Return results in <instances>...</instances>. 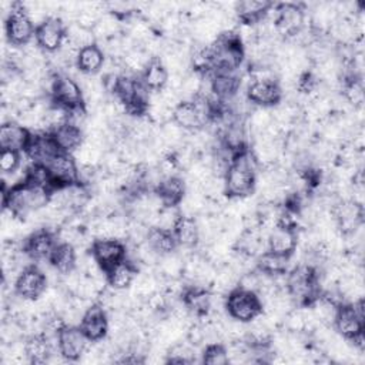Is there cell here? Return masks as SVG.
Returning <instances> with one entry per match:
<instances>
[{"mask_svg":"<svg viewBox=\"0 0 365 365\" xmlns=\"http://www.w3.org/2000/svg\"><path fill=\"white\" fill-rule=\"evenodd\" d=\"M26 155L31 160V164L47 165L58 153H61L50 131L31 133L30 141L24 150Z\"/></svg>","mask_w":365,"mask_h":365,"instance_id":"17","label":"cell"},{"mask_svg":"<svg viewBox=\"0 0 365 365\" xmlns=\"http://www.w3.org/2000/svg\"><path fill=\"white\" fill-rule=\"evenodd\" d=\"M272 108L257 107L248 115V127L255 135L262 134L272 123Z\"/></svg>","mask_w":365,"mask_h":365,"instance_id":"38","label":"cell"},{"mask_svg":"<svg viewBox=\"0 0 365 365\" xmlns=\"http://www.w3.org/2000/svg\"><path fill=\"white\" fill-rule=\"evenodd\" d=\"M225 312L230 318L250 322L262 312V302L257 292L237 287L225 297Z\"/></svg>","mask_w":365,"mask_h":365,"instance_id":"4","label":"cell"},{"mask_svg":"<svg viewBox=\"0 0 365 365\" xmlns=\"http://www.w3.org/2000/svg\"><path fill=\"white\" fill-rule=\"evenodd\" d=\"M90 252L104 272L127 258V247L121 240H93Z\"/></svg>","mask_w":365,"mask_h":365,"instance_id":"13","label":"cell"},{"mask_svg":"<svg viewBox=\"0 0 365 365\" xmlns=\"http://www.w3.org/2000/svg\"><path fill=\"white\" fill-rule=\"evenodd\" d=\"M57 234L48 228H40L31 232L24 244L23 252L33 261H48L54 247L57 245Z\"/></svg>","mask_w":365,"mask_h":365,"instance_id":"15","label":"cell"},{"mask_svg":"<svg viewBox=\"0 0 365 365\" xmlns=\"http://www.w3.org/2000/svg\"><path fill=\"white\" fill-rule=\"evenodd\" d=\"M50 98L53 104L61 106L67 110H73L84 106V94L80 83L70 74H54Z\"/></svg>","mask_w":365,"mask_h":365,"instance_id":"8","label":"cell"},{"mask_svg":"<svg viewBox=\"0 0 365 365\" xmlns=\"http://www.w3.org/2000/svg\"><path fill=\"white\" fill-rule=\"evenodd\" d=\"M137 274H138L137 265L133 261L125 258L124 261L114 265L111 269L106 272L107 285L113 289H128L134 282Z\"/></svg>","mask_w":365,"mask_h":365,"instance_id":"25","label":"cell"},{"mask_svg":"<svg viewBox=\"0 0 365 365\" xmlns=\"http://www.w3.org/2000/svg\"><path fill=\"white\" fill-rule=\"evenodd\" d=\"M257 167L258 164L251 150L244 148L234 153L224 175L225 195L228 198L251 195L255 191Z\"/></svg>","mask_w":365,"mask_h":365,"instance_id":"1","label":"cell"},{"mask_svg":"<svg viewBox=\"0 0 365 365\" xmlns=\"http://www.w3.org/2000/svg\"><path fill=\"white\" fill-rule=\"evenodd\" d=\"M297 247H298V230L295 228L277 225L267 235V248L269 251L285 254V255H294Z\"/></svg>","mask_w":365,"mask_h":365,"instance_id":"19","label":"cell"},{"mask_svg":"<svg viewBox=\"0 0 365 365\" xmlns=\"http://www.w3.org/2000/svg\"><path fill=\"white\" fill-rule=\"evenodd\" d=\"M66 23L60 17L51 16L36 27L34 40L46 53H54L61 47L66 38Z\"/></svg>","mask_w":365,"mask_h":365,"instance_id":"14","label":"cell"},{"mask_svg":"<svg viewBox=\"0 0 365 365\" xmlns=\"http://www.w3.org/2000/svg\"><path fill=\"white\" fill-rule=\"evenodd\" d=\"M195 348L184 338L167 349V362L191 364L195 361Z\"/></svg>","mask_w":365,"mask_h":365,"instance_id":"37","label":"cell"},{"mask_svg":"<svg viewBox=\"0 0 365 365\" xmlns=\"http://www.w3.org/2000/svg\"><path fill=\"white\" fill-rule=\"evenodd\" d=\"M154 192L160 197L164 205L177 207L187 192V182L180 175L167 177L157 184Z\"/></svg>","mask_w":365,"mask_h":365,"instance_id":"21","label":"cell"},{"mask_svg":"<svg viewBox=\"0 0 365 365\" xmlns=\"http://www.w3.org/2000/svg\"><path fill=\"white\" fill-rule=\"evenodd\" d=\"M245 97L257 107L274 108L282 101L284 93L278 80H252L247 86Z\"/></svg>","mask_w":365,"mask_h":365,"instance_id":"10","label":"cell"},{"mask_svg":"<svg viewBox=\"0 0 365 365\" xmlns=\"http://www.w3.org/2000/svg\"><path fill=\"white\" fill-rule=\"evenodd\" d=\"M66 37H67L76 47H78L80 50H81L83 47H87V46H91V44L97 43L93 30L84 29V27H81V26H78V24H76V23H70V24L67 26Z\"/></svg>","mask_w":365,"mask_h":365,"instance_id":"39","label":"cell"},{"mask_svg":"<svg viewBox=\"0 0 365 365\" xmlns=\"http://www.w3.org/2000/svg\"><path fill=\"white\" fill-rule=\"evenodd\" d=\"M61 153L73 154L84 143V131L81 127L66 123L58 128L50 131Z\"/></svg>","mask_w":365,"mask_h":365,"instance_id":"23","label":"cell"},{"mask_svg":"<svg viewBox=\"0 0 365 365\" xmlns=\"http://www.w3.org/2000/svg\"><path fill=\"white\" fill-rule=\"evenodd\" d=\"M274 17H265L272 21L278 37L291 40L305 27V11L299 4L284 3L274 6Z\"/></svg>","mask_w":365,"mask_h":365,"instance_id":"5","label":"cell"},{"mask_svg":"<svg viewBox=\"0 0 365 365\" xmlns=\"http://www.w3.org/2000/svg\"><path fill=\"white\" fill-rule=\"evenodd\" d=\"M173 232L175 235L178 247L194 250L200 244V232L195 217L181 214L178 221L175 222Z\"/></svg>","mask_w":365,"mask_h":365,"instance_id":"27","label":"cell"},{"mask_svg":"<svg viewBox=\"0 0 365 365\" xmlns=\"http://www.w3.org/2000/svg\"><path fill=\"white\" fill-rule=\"evenodd\" d=\"M287 274L285 289L297 305H309L321 295V278L315 267L299 264Z\"/></svg>","mask_w":365,"mask_h":365,"instance_id":"3","label":"cell"},{"mask_svg":"<svg viewBox=\"0 0 365 365\" xmlns=\"http://www.w3.org/2000/svg\"><path fill=\"white\" fill-rule=\"evenodd\" d=\"M78 327L88 341H101L107 338L108 334V314L101 304L94 302L81 317Z\"/></svg>","mask_w":365,"mask_h":365,"instance_id":"16","label":"cell"},{"mask_svg":"<svg viewBox=\"0 0 365 365\" xmlns=\"http://www.w3.org/2000/svg\"><path fill=\"white\" fill-rule=\"evenodd\" d=\"M151 58H154V57H151L141 46H135L123 56L121 63H123V67L125 71L143 74V71L145 70V67L148 66Z\"/></svg>","mask_w":365,"mask_h":365,"instance_id":"34","label":"cell"},{"mask_svg":"<svg viewBox=\"0 0 365 365\" xmlns=\"http://www.w3.org/2000/svg\"><path fill=\"white\" fill-rule=\"evenodd\" d=\"M106 54L98 43L83 47L77 56V70L83 74H98L104 66Z\"/></svg>","mask_w":365,"mask_h":365,"instance_id":"28","label":"cell"},{"mask_svg":"<svg viewBox=\"0 0 365 365\" xmlns=\"http://www.w3.org/2000/svg\"><path fill=\"white\" fill-rule=\"evenodd\" d=\"M57 349L66 361H78L90 344L78 325H64L56 335Z\"/></svg>","mask_w":365,"mask_h":365,"instance_id":"11","label":"cell"},{"mask_svg":"<svg viewBox=\"0 0 365 365\" xmlns=\"http://www.w3.org/2000/svg\"><path fill=\"white\" fill-rule=\"evenodd\" d=\"M291 257L292 255L278 254V252L265 250L259 255L255 257V268L259 272L271 275V277L285 275L288 272Z\"/></svg>","mask_w":365,"mask_h":365,"instance_id":"22","label":"cell"},{"mask_svg":"<svg viewBox=\"0 0 365 365\" xmlns=\"http://www.w3.org/2000/svg\"><path fill=\"white\" fill-rule=\"evenodd\" d=\"M271 7H272L271 1H252V0L238 1L235 3L237 21L242 24L255 26L267 17Z\"/></svg>","mask_w":365,"mask_h":365,"instance_id":"26","label":"cell"},{"mask_svg":"<svg viewBox=\"0 0 365 365\" xmlns=\"http://www.w3.org/2000/svg\"><path fill=\"white\" fill-rule=\"evenodd\" d=\"M210 78L211 86V96L212 98L218 100L220 103H230L240 91L241 77L237 71H217L205 74Z\"/></svg>","mask_w":365,"mask_h":365,"instance_id":"18","label":"cell"},{"mask_svg":"<svg viewBox=\"0 0 365 365\" xmlns=\"http://www.w3.org/2000/svg\"><path fill=\"white\" fill-rule=\"evenodd\" d=\"M4 31L7 41L13 46L23 47L34 40L36 26L26 14L23 3H13L11 13L4 19Z\"/></svg>","mask_w":365,"mask_h":365,"instance_id":"6","label":"cell"},{"mask_svg":"<svg viewBox=\"0 0 365 365\" xmlns=\"http://www.w3.org/2000/svg\"><path fill=\"white\" fill-rule=\"evenodd\" d=\"M48 287V279L44 271L37 265H27L19 274L14 282V294L26 299H37Z\"/></svg>","mask_w":365,"mask_h":365,"instance_id":"9","label":"cell"},{"mask_svg":"<svg viewBox=\"0 0 365 365\" xmlns=\"http://www.w3.org/2000/svg\"><path fill=\"white\" fill-rule=\"evenodd\" d=\"M29 364H46L53 354V345L44 332L31 334L24 339Z\"/></svg>","mask_w":365,"mask_h":365,"instance_id":"24","label":"cell"},{"mask_svg":"<svg viewBox=\"0 0 365 365\" xmlns=\"http://www.w3.org/2000/svg\"><path fill=\"white\" fill-rule=\"evenodd\" d=\"M160 255H165L170 252L177 251L178 242L175 240V235L171 230H163L153 227L148 231L147 240H145Z\"/></svg>","mask_w":365,"mask_h":365,"instance_id":"31","label":"cell"},{"mask_svg":"<svg viewBox=\"0 0 365 365\" xmlns=\"http://www.w3.org/2000/svg\"><path fill=\"white\" fill-rule=\"evenodd\" d=\"M168 78V73L158 57L151 58L148 66L141 74V81L150 91H160L165 87Z\"/></svg>","mask_w":365,"mask_h":365,"instance_id":"30","label":"cell"},{"mask_svg":"<svg viewBox=\"0 0 365 365\" xmlns=\"http://www.w3.org/2000/svg\"><path fill=\"white\" fill-rule=\"evenodd\" d=\"M31 137V131L17 121H6L0 127V148L24 151Z\"/></svg>","mask_w":365,"mask_h":365,"instance_id":"20","label":"cell"},{"mask_svg":"<svg viewBox=\"0 0 365 365\" xmlns=\"http://www.w3.org/2000/svg\"><path fill=\"white\" fill-rule=\"evenodd\" d=\"M77 259L78 257L74 245L67 242H57L48 258V262L53 269L63 275L77 268Z\"/></svg>","mask_w":365,"mask_h":365,"instance_id":"29","label":"cell"},{"mask_svg":"<svg viewBox=\"0 0 365 365\" xmlns=\"http://www.w3.org/2000/svg\"><path fill=\"white\" fill-rule=\"evenodd\" d=\"M155 268L158 269V275L163 278H181L184 257H181L175 251L161 255Z\"/></svg>","mask_w":365,"mask_h":365,"instance_id":"36","label":"cell"},{"mask_svg":"<svg viewBox=\"0 0 365 365\" xmlns=\"http://www.w3.org/2000/svg\"><path fill=\"white\" fill-rule=\"evenodd\" d=\"M106 150L91 141L84 140V143L73 153L78 165L86 167H101Z\"/></svg>","mask_w":365,"mask_h":365,"instance_id":"33","label":"cell"},{"mask_svg":"<svg viewBox=\"0 0 365 365\" xmlns=\"http://www.w3.org/2000/svg\"><path fill=\"white\" fill-rule=\"evenodd\" d=\"M161 285V277L154 275V274H145V272H138L134 282L128 288V292L141 301H145L150 295L157 292Z\"/></svg>","mask_w":365,"mask_h":365,"instance_id":"32","label":"cell"},{"mask_svg":"<svg viewBox=\"0 0 365 365\" xmlns=\"http://www.w3.org/2000/svg\"><path fill=\"white\" fill-rule=\"evenodd\" d=\"M46 167L51 178L53 190L78 182V164L73 154L58 153Z\"/></svg>","mask_w":365,"mask_h":365,"instance_id":"12","label":"cell"},{"mask_svg":"<svg viewBox=\"0 0 365 365\" xmlns=\"http://www.w3.org/2000/svg\"><path fill=\"white\" fill-rule=\"evenodd\" d=\"M50 195L51 190L21 180L3 191V208L24 220L31 212L47 205Z\"/></svg>","mask_w":365,"mask_h":365,"instance_id":"2","label":"cell"},{"mask_svg":"<svg viewBox=\"0 0 365 365\" xmlns=\"http://www.w3.org/2000/svg\"><path fill=\"white\" fill-rule=\"evenodd\" d=\"M201 362L207 365H225L228 364L227 348L222 342L207 344L201 354Z\"/></svg>","mask_w":365,"mask_h":365,"instance_id":"40","label":"cell"},{"mask_svg":"<svg viewBox=\"0 0 365 365\" xmlns=\"http://www.w3.org/2000/svg\"><path fill=\"white\" fill-rule=\"evenodd\" d=\"M334 327L342 338L352 341L364 334V299L338 305Z\"/></svg>","mask_w":365,"mask_h":365,"instance_id":"7","label":"cell"},{"mask_svg":"<svg viewBox=\"0 0 365 365\" xmlns=\"http://www.w3.org/2000/svg\"><path fill=\"white\" fill-rule=\"evenodd\" d=\"M121 20L115 16V14H113V13H104L101 17H100V20H98V23L96 24V27L93 29V33H94V37H96V40L98 41V40H103V41H106V40H108V38H113V37H115V36H118V33H120V30H121Z\"/></svg>","mask_w":365,"mask_h":365,"instance_id":"35","label":"cell"},{"mask_svg":"<svg viewBox=\"0 0 365 365\" xmlns=\"http://www.w3.org/2000/svg\"><path fill=\"white\" fill-rule=\"evenodd\" d=\"M20 165V151L1 150L0 151V170L3 174H14Z\"/></svg>","mask_w":365,"mask_h":365,"instance_id":"41","label":"cell"}]
</instances>
